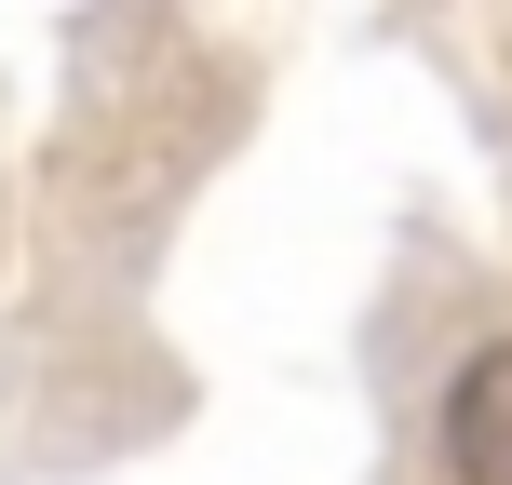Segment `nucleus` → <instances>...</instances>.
Returning a JSON list of instances; mask_svg holds the SVG:
<instances>
[{"mask_svg":"<svg viewBox=\"0 0 512 485\" xmlns=\"http://www.w3.org/2000/svg\"><path fill=\"white\" fill-rule=\"evenodd\" d=\"M432 459H445V485H512V337H486V351L445 378Z\"/></svg>","mask_w":512,"mask_h":485,"instance_id":"1","label":"nucleus"}]
</instances>
